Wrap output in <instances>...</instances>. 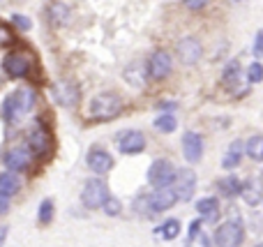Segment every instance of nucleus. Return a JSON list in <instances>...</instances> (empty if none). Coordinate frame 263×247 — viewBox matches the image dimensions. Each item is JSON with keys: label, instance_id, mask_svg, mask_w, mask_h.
Returning <instances> with one entry per match:
<instances>
[{"label": "nucleus", "instance_id": "6ab92c4d", "mask_svg": "<svg viewBox=\"0 0 263 247\" xmlns=\"http://www.w3.org/2000/svg\"><path fill=\"white\" fill-rule=\"evenodd\" d=\"M21 189V180L14 171H3L0 174V197H14Z\"/></svg>", "mask_w": 263, "mask_h": 247}, {"label": "nucleus", "instance_id": "a211bd4d", "mask_svg": "<svg viewBox=\"0 0 263 247\" xmlns=\"http://www.w3.org/2000/svg\"><path fill=\"white\" fill-rule=\"evenodd\" d=\"M240 197L245 199L247 206H259L261 199H263V189H261V183L254 178H247L242 183V189H240Z\"/></svg>", "mask_w": 263, "mask_h": 247}, {"label": "nucleus", "instance_id": "6e6552de", "mask_svg": "<svg viewBox=\"0 0 263 247\" xmlns=\"http://www.w3.org/2000/svg\"><path fill=\"white\" fill-rule=\"evenodd\" d=\"M173 189H176L180 201H190L196 192V174L190 169H178L176 180H173Z\"/></svg>", "mask_w": 263, "mask_h": 247}, {"label": "nucleus", "instance_id": "58836bf2", "mask_svg": "<svg viewBox=\"0 0 263 247\" xmlns=\"http://www.w3.org/2000/svg\"><path fill=\"white\" fill-rule=\"evenodd\" d=\"M236 3H242V0H236Z\"/></svg>", "mask_w": 263, "mask_h": 247}, {"label": "nucleus", "instance_id": "2eb2a0df", "mask_svg": "<svg viewBox=\"0 0 263 247\" xmlns=\"http://www.w3.org/2000/svg\"><path fill=\"white\" fill-rule=\"evenodd\" d=\"M86 162H88V169L95 171L97 176L109 174V171L114 169V157H111L109 153L104 150V148H90Z\"/></svg>", "mask_w": 263, "mask_h": 247}, {"label": "nucleus", "instance_id": "dca6fc26", "mask_svg": "<svg viewBox=\"0 0 263 247\" xmlns=\"http://www.w3.org/2000/svg\"><path fill=\"white\" fill-rule=\"evenodd\" d=\"M176 51H178V58H180L185 65L199 63L201 55H203V49H201L199 40H194V37H185V40H180Z\"/></svg>", "mask_w": 263, "mask_h": 247}, {"label": "nucleus", "instance_id": "bb28decb", "mask_svg": "<svg viewBox=\"0 0 263 247\" xmlns=\"http://www.w3.org/2000/svg\"><path fill=\"white\" fill-rule=\"evenodd\" d=\"M37 222H40L42 226L51 224L53 222V201L51 199H44V201L40 203V211H37Z\"/></svg>", "mask_w": 263, "mask_h": 247}, {"label": "nucleus", "instance_id": "393cba45", "mask_svg": "<svg viewBox=\"0 0 263 247\" xmlns=\"http://www.w3.org/2000/svg\"><path fill=\"white\" fill-rule=\"evenodd\" d=\"M155 234L164 236V240L178 238V234H180V222H178V220H166L162 226H157V229H155Z\"/></svg>", "mask_w": 263, "mask_h": 247}, {"label": "nucleus", "instance_id": "c85d7f7f", "mask_svg": "<svg viewBox=\"0 0 263 247\" xmlns=\"http://www.w3.org/2000/svg\"><path fill=\"white\" fill-rule=\"evenodd\" d=\"M247 79H250L252 83H261L263 81V65L259 60H254V63L247 67Z\"/></svg>", "mask_w": 263, "mask_h": 247}, {"label": "nucleus", "instance_id": "f257e3e1", "mask_svg": "<svg viewBox=\"0 0 263 247\" xmlns=\"http://www.w3.org/2000/svg\"><path fill=\"white\" fill-rule=\"evenodd\" d=\"M32 106H35V92L30 88H18L12 95L5 97L0 111H3V118L7 123H18L26 113H30Z\"/></svg>", "mask_w": 263, "mask_h": 247}, {"label": "nucleus", "instance_id": "b1692460", "mask_svg": "<svg viewBox=\"0 0 263 247\" xmlns=\"http://www.w3.org/2000/svg\"><path fill=\"white\" fill-rule=\"evenodd\" d=\"M245 153H247V155H250L254 162H263V137H261V134H254V137L247 139Z\"/></svg>", "mask_w": 263, "mask_h": 247}, {"label": "nucleus", "instance_id": "f8f14e48", "mask_svg": "<svg viewBox=\"0 0 263 247\" xmlns=\"http://www.w3.org/2000/svg\"><path fill=\"white\" fill-rule=\"evenodd\" d=\"M79 97H81V92H79V86L72 81H58L53 86V100L58 102L60 106H65V109H72V106H77Z\"/></svg>", "mask_w": 263, "mask_h": 247}, {"label": "nucleus", "instance_id": "20e7f679", "mask_svg": "<svg viewBox=\"0 0 263 247\" xmlns=\"http://www.w3.org/2000/svg\"><path fill=\"white\" fill-rule=\"evenodd\" d=\"M109 197V187H106L104 180L100 178H90L86 180L81 189V203L88 208V211H95V208H102V203Z\"/></svg>", "mask_w": 263, "mask_h": 247}, {"label": "nucleus", "instance_id": "7c9ffc66", "mask_svg": "<svg viewBox=\"0 0 263 247\" xmlns=\"http://www.w3.org/2000/svg\"><path fill=\"white\" fill-rule=\"evenodd\" d=\"M254 58L261 60L263 58V28L256 32V40H254Z\"/></svg>", "mask_w": 263, "mask_h": 247}, {"label": "nucleus", "instance_id": "7ed1b4c3", "mask_svg": "<svg viewBox=\"0 0 263 247\" xmlns=\"http://www.w3.org/2000/svg\"><path fill=\"white\" fill-rule=\"evenodd\" d=\"M245 238V226L240 220H229L215 231V245L217 247H240Z\"/></svg>", "mask_w": 263, "mask_h": 247}, {"label": "nucleus", "instance_id": "4468645a", "mask_svg": "<svg viewBox=\"0 0 263 247\" xmlns=\"http://www.w3.org/2000/svg\"><path fill=\"white\" fill-rule=\"evenodd\" d=\"M182 155H185V160L190 164L201 162V157H203V139H201V134L185 132V137H182Z\"/></svg>", "mask_w": 263, "mask_h": 247}, {"label": "nucleus", "instance_id": "c756f323", "mask_svg": "<svg viewBox=\"0 0 263 247\" xmlns=\"http://www.w3.org/2000/svg\"><path fill=\"white\" fill-rule=\"evenodd\" d=\"M102 208H104V213L106 215H111V217H116V215H120V201L116 197H106V201L102 203Z\"/></svg>", "mask_w": 263, "mask_h": 247}, {"label": "nucleus", "instance_id": "473e14b6", "mask_svg": "<svg viewBox=\"0 0 263 247\" xmlns=\"http://www.w3.org/2000/svg\"><path fill=\"white\" fill-rule=\"evenodd\" d=\"M12 21L16 23L21 30H30V18H26V16H21V14H14L12 16Z\"/></svg>", "mask_w": 263, "mask_h": 247}, {"label": "nucleus", "instance_id": "72a5a7b5", "mask_svg": "<svg viewBox=\"0 0 263 247\" xmlns=\"http://www.w3.org/2000/svg\"><path fill=\"white\" fill-rule=\"evenodd\" d=\"M199 231H201V220H194L190 224V229H187V238H190V243L196 238V236H199Z\"/></svg>", "mask_w": 263, "mask_h": 247}, {"label": "nucleus", "instance_id": "5701e85b", "mask_svg": "<svg viewBox=\"0 0 263 247\" xmlns=\"http://www.w3.org/2000/svg\"><path fill=\"white\" fill-rule=\"evenodd\" d=\"M217 187H219V192L224 194V197H238L240 194V189H242V183L236 178V176H227V178H222L217 183Z\"/></svg>", "mask_w": 263, "mask_h": 247}, {"label": "nucleus", "instance_id": "4be33fe9", "mask_svg": "<svg viewBox=\"0 0 263 247\" xmlns=\"http://www.w3.org/2000/svg\"><path fill=\"white\" fill-rule=\"evenodd\" d=\"M49 21H51V26H65L67 23V18H69V7L65 3H51V7H49Z\"/></svg>", "mask_w": 263, "mask_h": 247}, {"label": "nucleus", "instance_id": "2f4dec72", "mask_svg": "<svg viewBox=\"0 0 263 247\" xmlns=\"http://www.w3.org/2000/svg\"><path fill=\"white\" fill-rule=\"evenodd\" d=\"M14 37H12V30H9L5 23H0V46H5V44H9Z\"/></svg>", "mask_w": 263, "mask_h": 247}, {"label": "nucleus", "instance_id": "a878e982", "mask_svg": "<svg viewBox=\"0 0 263 247\" xmlns=\"http://www.w3.org/2000/svg\"><path fill=\"white\" fill-rule=\"evenodd\" d=\"M153 125H155V129H159V132H173V129L178 127V120L173 113H162L153 120Z\"/></svg>", "mask_w": 263, "mask_h": 247}, {"label": "nucleus", "instance_id": "e433bc0d", "mask_svg": "<svg viewBox=\"0 0 263 247\" xmlns=\"http://www.w3.org/2000/svg\"><path fill=\"white\" fill-rule=\"evenodd\" d=\"M7 234H9V226H0V247H3L5 240H7Z\"/></svg>", "mask_w": 263, "mask_h": 247}, {"label": "nucleus", "instance_id": "aec40b11", "mask_svg": "<svg viewBox=\"0 0 263 247\" xmlns=\"http://www.w3.org/2000/svg\"><path fill=\"white\" fill-rule=\"evenodd\" d=\"M240 63L238 60H229V65L224 67V74H222V83L224 88H229V90H233V88L238 86V81H240Z\"/></svg>", "mask_w": 263, "mask_h": 247}, {"label": "nucleus", "instance_id": "f03ea898", "mask_svg": "<svg viewBox=\"0 0 263 247\" xmlns=\"http://www.w3.org/2000/svg\"><path fill=\"white\" fill-rule=\"evenodd\" d=\"M123 109V102L116 92H100L90 100V116L95 120H114Z\"/></svg>", "mask_w": 263, "mask_h": 247}, {"label": "nucleus", "instance_id": "ddd939ff", "mask_svg": "<svg viewBox=\"0 0 263 247\" xmlns=\"http://www.w3.org/2000/svg\"><path fill=\"white\" fill-rule=\"evenodd\" d=\"M28 148L32 150V155H46L51 150V134L44 125H35L28 134Z\"/></svg>", "mask_w": 263, "mask_h": 247}, {"label": "nucleus", "instance_id": "9d476101", "mask_svg": "<svg viewBox=\"0 0 263 247\" xmlns=\"http://www.w3.org/2000/svg\"><path fill=\"white\" fill-rule=\"evenodd\" d=\"M176 201H178V194L171 185H166V187H157L155 194H148L150 213H164V211H168V208H173Z\"/></svg>", "mask_w": 263, "mask_h": 247}, {"label": "nucleus", "instance_id": "0eeeda50", "mask_svg": "<svg viewBox=\"0 0 263 247\" xmlns=\"http://www.w3.org/2000/svg\"><path fill=\"white\" fill-rule=\"evenodd\" d=\"M3 162H5V166H7V171H26L28 166L32 164V150L28 148V143L26 146H16V148H9L7 153H5V157H3Z\"/></svg>", "mask_w": 263, "mask_h": 247}, {"label": "nucleus", "instance_id": "f704fd0d", "mask_svg": "<svg viewBox=\"0 0 263 247\" xmlns=\"http://www.w3.org/2000/svg\"><path fill=\"white\" fill-rule=\"evenodd\" d=\"M182 3H185L187 9H203L210 0H182Z\"/></svg>", "mask_w": 263, "mask_h": 247}, {"label": "nucleus", "instance_id": "f3484780", "mask_svg": "<svg viewBox=\"0 0 263 247\" xmlns=\"http://www.w3.org/2000/svg\"><path fill=\"white\" fill-rule=\"evenodd\" d=\"M196 213H199L205 222H217L219 220V201L215 197L199 199V201H196Z\"/></svg>", "mask_w": 263, "mask_h": 247}, {"label": "nucleus", "instance_id": "423d86ee", "mask_svg": "<svg viewBox=\"0 0 263 247\" xmlns=\"http://www.w3.org/2000/svg\"><path fill=\"white\" fill-rule=\"evenodd\" d=\"M176 166L168 160H155L148 169V183L153 187H166L176 180Z\"/></svg>", "mask_w": 263, "mask_h": 247}, {"label": "nucleus", "instance_id": "412c9836", "mask_svg": "<svg viewBox=\"0 0 263 247\" xmlns=\"http://www.w3.org/2000/svg\"><path fill=\"white\" fill-rule=\"evenodd\" d=\"M242 141H233L231 146H229V150H227V155H224V160H222V166L227 171H231V169H236L238 164H240V160H242Z\"/></svg>", "mask_w": 263, "mask_h": 247}, {"label": "nucleus", "instance_id": "cd10ccee", "mask_svg": "<svg viewBox=\"0 0 263 247\" xmlns=\"http://www.w3.org/2000/svg\"><path fill=\"white\" fill-rule=\"evenodd\" d=\"M125 79H127L129 86L141 88L143 86V67H141V65H132L127 72H125Z\"/></svg>", "mask_w": 263, "mask_h": 247}, {"label": "nucleus", "instance_id": "39448f33", "mask_svg": "<svg viewBox=\"0 0 263 247\" xmlns=\"http://www.w3.org/2000/svg\"><path fill=\"white\" fill-rule=\"evenodd\" d=\"M30 69H32V60L26 51H12L3 60V72L9 79H23L30 74Z\"/></svg>", "mask_w": 263, "mask_h": 247}, {"label": "nucleus", "instance_id": "4c0bfd02", "mask_svg": "<svg viewBox=\"0 0 263 247\" xmlns=\"http://www.w3.org/2000/svg\"><path fill=\"white\" fill-rule=\"evenodd\" d=\"M256 247H263V243H259V245H256Z\"/></svg>", "mask_w": 263, "mask_h": 247}, {"label": "nucleus", "instance_id": "9b49d317", "mask_svg": "<svg viewBox=\"0 0 263 247\" xmlns=\"http://www.w3.org/2000/svg\"><path fill=\"white\" fill-rule=\"evenodd\" d=\"M116 143H118V150L123 155H139L145 148V137L139 129H127V132H123L116 139Z\"/></svg>", "mask_w": 263, "mask_h": 247}, {"label": "nucleus", "instance_id": "c9c22d12", "mask_svg": "<svg viewBox=\"0 0 263 247\" xmlns=\"http://www.w3.org/2000/svg\"><path fill=\"white\" fill-rule=\"evenodd\" d=\"M7 211H9V201H7V197H0V215H5Z\"/></svg>", "mask_w": 263, "mask_h": 247}, {"label": "nucleus", "instance_id": "1a4fd4ad", "mask_svg": "<svg viewBox=\"0 0 263 247\" xmlns=\"http://www.w3.org/2000/svg\"><path fill=\"white\" fill-rule=\"evenodd\" d=\"M171 67H173L171 53L164 51V49L155 51V53L150 55V60H148V74H150V79H155V81H162L164 77H168Z\"/></svg>", "mask_w": 263, "mask_h": 247}]
</instances>
